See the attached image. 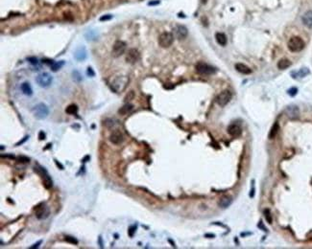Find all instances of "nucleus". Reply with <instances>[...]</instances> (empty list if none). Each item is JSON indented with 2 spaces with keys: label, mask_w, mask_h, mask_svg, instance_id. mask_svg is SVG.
Masks as SVG:
<instances>
[{
  "label": "nucleus",
  "mask_w": 312,
  "mask_h": 249,
  "mask_svg": "<svg viewBox=\"0 0 312 249\" xmlns=\"http://www.w3.org/2000/svg\"><path fill=\"white\" fill-rule=\"evenodd\" d=\"M34 116L39 119V120H43V119H45L47 117V115L49 114V109L48 106L45 105L43 103H40L39 105L35 106L33 110H32Z\"/></svg>",
  "instance_id": "1"
},
{
  "label": "nucleus",
  "mask_w": 312,
  "mask_h": 249,
  "mask_svg": "<svg viewBox=\"0 0 312 249\" xmlns=\"http://www.w3.org/2000/svg\"><path fill=\"white\" fill-rule=\"evenodd\" d=\"M288 48L291 52H300L304 48V41L299 37H293L288 41Z\"/></svg>",
  "instance_id": "2"
},
{
  "label": "nucleus",
  "mask_w": 312,
  "mask_h": 249,
  "mask_svg": "<svg viewBox=\"0 0 312 249\" xmlns=\"http://www.w3.org/2000/svg\"><path fill=\"white\" fill-rule=\"evenodd\" d=\"M196 71L198 72L199 74L201 75H205V76H209V75H212L215 73V68L214 67L210 66V64L205 63V62H198L195 66Z\"/></svg>",
  "instance_id": "3"
},
{
  "label": "nucleus",
  "mask_w": 312,
  "mask_h": 249,
  "mask_svg": "<svg viewBox=\"0 0 312 249\" xmlns=\"http://www.w3.org/2000/svg\"><path fill=\"white\" fill-rule=\"evenodd\" d=\"M174 41V35L168 33V32H164L159 37V46H162V48H168L172 45Z\"/></svg>",
  "instance_id": "4"
},
{
  "label": "nucleus",
  "mask_w": 312,
  "mask_h": 249,
  "mask_svg": "<svg viewBox=\"0 0 312 249\" xmlns=\"http://www.w3.org/2000/svg\"><path fill=\"white\" fill-rule=\"evenodd\" d=\"M52 77L48 73H41L39 74L37 78H36V81L40 87H48L52 84Z\"/></svg>",
  "instance_id": "5"
},
{
  "label": "nucleus",
  "mask_w": 312,
  "mask_h": 249,
  "mask_svg": "<svg viewBox=\"0 0 312 249\" xmlns=\"http://www.w3.org/2000/svg\"><path fill=\"white\" fill-rule=\"evenodd\" d=\"M232 92L230 90H225L221 92L219 95L216 97V103L219 105L220 106H225L226 105H228V103L232 100Z\"/></svg>",
  "instance_id": "6"
},
{
  "label": "nucleus",
  "mask_w": 312,
  "mask_h": 249,
  "mask_svg": "<svg viewBox=\"0 0 312 249\" xmlns=\"http://www.w3.org/2000/svg\"><path fill=\"white\" fill-rule=\"evenodd\" d=\"M125 51H126V43H125L124 41L117 40V41H115V43L113 44L112 54L113 57L118 58V57H120L121 55L124 54Z\"/></svg>",
  "instance_id": "7"
},
{
  "label": "nucleus",
  "mask_w": 312,
  "mask_h": 249,
  "mask_svg": "<svg viewBox=\"0 0 312 249\" xmlns=\"http://www.w3.org/2000/svg\"><path fill=\"white\" fill-rule=\"evenodd\" d=\"M127 84V78L125 77H117L116 79H114L113 81L112 82V88L115 91L119 92L122 91Z\"/></svg>",
  "instance_id": "8"
},
{
  "label": "nucleus",
  "mask_w": 312,
  "mask_h": 249,
  "mask_svg": "<svg viewBox=\"0 0 312 249\" xmlns=\"http://www.w3.org/2000/svg\"><path fill=\"white\" fill-rule=\"evenodd\" d=\"M173 31L175 37L180 40L184 39L187 37V35H188V31H187L186 27L184 25H177Z\"/></svg>",
  "instance_id": "9"
},
{
  "label": "nucleus",
  "mask_w": 312,
  "mask_h": 249,
  "mask_svg": "<svg viewBox=\"0 0 312 249\" xmlns=\"http://www.w3.org/2000/svg\"><path fill=\"white\" fill-rule=\"evenodd\" d=\"M140 58V55H139V52L137 50V49H130L128 51V53L126 55V61L128 62V63H131V64H134V63H136L137 61H138Z\"/></svg>",
  "instance_id": "10"
},
{
  "label": "nucleus",
  "mask_w": 312,
  "mask_h": 249,
  "mask_svg": "<svg viewBox=\"0 0 312 249\" xmlns=\"http://www.w3.org/2000/svg\"><path fill=\"white\" fill-rule=\"evenodd\" d=\"M48 215H49V209L48 207L45 206L44 204H40L36 208V217H37L39 220H44L48 217Z\"/></svg>",
  "instance_id": "11"
},
{
  "label": "nucleus",
  "mask_w": 312,
  "mask_h": 249,
  "mask_svg": "<svg viewBox=\"0 0 312 249\" xmlns=\"http://www.w3.org/2000/svg\"><path fill=\"white\" fill-rule=\"evenodd\" d=\"M110 141L114 145L121 144L124 141V136H123L122 132L120 131H118V129L113 131L110 135Z\"/></svg>",
  "instance_id": "12"
},
{
  "label": "nucleus",
  "mask_w": 312,
  "mask_h": 249,
  "mask_svg": "<svg viewBox=\"0 0 312 249\" xmlns=\"http://www.w3.org/2000/svg\"><path fill=\"white\" fill-rule=\"evenodd\" d=\"M87 57V52L85 46H79L74 52V58L78 61H84Z\"/></svg>",
  "instance_id": "13"
},
{
  "label": "nucleus",
  "mask_w": 312,
  "mask_h": 249,
  "mask_svg": "<svg viewBox=\"0 0 312 249\" xmlns=\"http://www.w3.org/2000/svg\"><path fill=\"white\" fill-rule=\"evenodd\" d=\"M228 132L230 135H232L233 137H238V136H240L242 131H241V128H240L239 124H232L231 126L228 128Z\"/></svg>",
  "instance_id": "14"
},
{
  "label": "nucleus",
  "mask_w": 312,
  "mask_h": 249,
  "mask_svg": "<svg viewBox=\"0 0 312 249\" xmlns=\"http://www.w3.org/2000/svg\"><path fill=\"white\" fill-rule=\"evenodd\" d=\"M286 115L291 119H296L299 116V108L297 106H289L285 109Z\"/></svg>",
  "instance_id": "15"
},
{
  "label": "nucleus",
  "mask_w": 312,
  "mask_h": 249,
  "mask_svg": "<svg viewBox=\"0 0 312 249\" xmlns=\"http://www.w3.org/2000/svg\"><path fill=\"white\" fill-rule=\"evenodd\" d=\"M303 22L308 28H312V11H307L303 15Z\"/></svg>",
  "instance_id": "16"
},
{
  "label": "nucleus",
  "mask_w": 312,
  "mask_h": 249,
  "mask_svg": "<svg viewBox=\"0 0 312 249\" xmlns=\"http://www.w3.org/2000/svg\"><path fill=\"white\" fill-rule=\"evenodd\" d=\"M235 69H236L238 72H240V73L245 74V75H248V74H251V73H252V70L250 69L247 65L243 64V63H237V64H235Z\"/></svg>",
  "instance_id": "17"
},
{
  "label": "nucleus",
  "mask_w": 312,
  "mask_h": 249,
  "mask_svg": "<svg viewBox=\"0 0 312 249\" xmlns=\"http://www.w3.org/2000/svg\"><path fill=\"white\" fill-rule=\"evenodd\" d=\"M133 108H134L133 105H131V103H126V105H124L122 107L119 108L118 113L120 114V115H126V114H128L129 112H131L133 110Z\"/></svg>",
  "instance_id": "18"
},
{
  "label": "nucleus",
  "mask_w": 312,
  "mask_h": 249,
  "mask_svg": "<svg viewBox=\"0 0 312 249\" xmlns=\"http://www.w3.org/2000/svg\"><path fill=\"white\" fill-rule=\"evenodd\" d=\"M215 38H216V41L218 42V44H220L221 46H225L227 44V37L225 35V34L217 33L215 35Z\"/></svg>",
  "instance_id": "19"
},
{
  "label": "nucleus",
  "mask_w": 312,
  "mask_h": 249,
  "mask_svg": "<svg viewBox=\"0 0 312 249\" xmlns=\"http://www.w3.org/2000/svg\"><path fill=\"white\" fill-rule=\"evenodd\" d=\"M21 90L22 92L24 93V94L26 96H32L33 94V90H32V88H31L30 85H29V82H23V84L21 85Z\"/></svg>",
  "instance_id": "20"
},
{
  "label": "nucleus",
  "mask_w": 312,
  "mask_h": 249,
  "mask_svg": "<svg viewBox=\"0 0 312 249\" xmlns=\"http://www.w3.org/2000/svg\"><path fill=\"white\" fill-rule=\"evenodd\" d=\"M290 65H291V61L287 59H282L278 62V67L280 70L286 69L288 67H290Z\"/></svg>",
  "instance_id": "21"
},
{
  "label": "nucleus",
  "mask_w": 312,
  "mask_h": 249,
  "mask_svg": "<svg viewBox=\"0 0 312 249\" xmlns=\"http://www.w3.org/2000/svg\"><path fill=\"white\" fill-rule=\"evenodd\" d=\"M232 203V198L230 196H223L219 201V206L222 208H227L228 206H230Z\"/></svg>",
  "instance_id": "22"
},
{
  "label": "nucleus",
  "mask_w": 312,
  "mask_h": 249,
  "mask_svg": "<svg viewBox=\"0 0 312 249\" xmlns=\"http://www.w3.org/2000/svg\"><path fill=\"white\" fill-rule=\"evenodd\" d=\"M43 186L45 187V189H50L52 185H53V182H52V179L50 178V176L48 175V174H46L45 175L43 176Z\"/></svg>",
  "instance_id": "23"
},
{
  "label": "nucleus",
  "mask_w": 312,
  "mask_h": 249,
  "mask_svg": "<svg viewBox=\"0 0 312 249\" xmlns=\"http://www.w3.org/2000/svg\"><path fill=\"white\" fill-rule=\"evenodd\" d=\"M279 124H278V123H275L274 126H273L272 128H271V131H270V133H269V138H270V139H274L276 136H277L278 131H279Z\"/></svg>",
  "instance_id": "24"
},
{
  "label": "nucleus",
  "mask_w": 312,
  "mask_h": 249,
  "mask_svg": "<svg viewBox=\"0 0 312 249\" xmlns=\"http://www.w3.org/2000/svg\"><path fill=\"white\" fill-rule=\"evenodd\" d=\"M64 64H65V61H64V60H61V61H54L53 63H52V64L50 65V67H51L52 71L56 72V71L60 70V69L61 68V66L64 65Z\"/></svg>",
  "instance_id": "25"
},
{
  "label": "nucleus",
  "mask_w": 312,
  "mask_h": 249,
  "mask_svg": "<svg viewBox=\"0 0 312 249\" xmlns=\"http://www.w3.org/2000/svg\"><path fill=\"white\" fill-rule=\"evenodd\" d=\"M65 112L67 114H70V115H74V114H77L78 112V106L76 105H70L66 107Z\"/></svg>",
  "instance_id": "26"
},
{
  "label": "nucleus",
  "mask_w": 312,
  "mask_h": 249,
  "mask_svg": "<svg viewBox=\"0 0 312 249\" xmlns=\"http://www.w3.org/2000/svg\"><path fill=\"white\" fill-rule=\"evenodd\" d=\"M104 126H106L108 128H112L115 126V120H113V119H106L104 121Z\"/></svg>",
  "instance_id": "27"
},
{
  "label": "nucleus",
  "mask_w": 312,
  "mask_h": 249,
  "mask_svg": "<svg viewBox=\"0 0 312 249\" xmlns=\"http://www.w3.org/2000/svg\"><path fill=\"white\" fill-rule=\"evenodd\" d=\"M65 241L67 242L71 243V244H78V241L76 240L75 238L70 237V236H65Z\"/></svg>",
  "instance_id": "28"
},
{
  "label": "nucleus",
  "mask_w": 312,
  "mask_h": 249,
  "mask_svg": "<svg viewBox=\"0 0 312 249\" xmlns=\"http://www.w3.org/2000/svg\"><path fill=\"white\" fill-rule=\"evenodd\" d=\"M86 38H87V39H88V40L94 39V38H96V34H95L94 32H93V31H90V32H87V33L86 34Z\"/></svg>",
  "instance_id": "29"
},
{
  "label": "nucleus",
  "mask_w": 312,
  "mask_h": 249,
  "mask_svg": "<svg viewBox=\"0 0 312 249\" xmlns=\"http://www.w3.org/2000/svg\"><path fill=\"white\" fill-rule=\"evenodd\" d=\"M72 75H73V80L77 82H79L82 81V77L80 75V73L78 71H73V73H72Z\"/></svg>",
  "instance_id": "30"
},
{
  "label": "nucleus",
  "mask_w": 312,
  "mask_h": 249,
  "mask_svg": "<svg viewBox=\"0 0 312 249\" xmlns=\"http://www.w3.org/2000/svg\"><path fill=\"white\" fill-rule=\"evenodd\" d=\"M297 73H298L299 77H301V78H304V76H306V75H307V74L309 73V71L307 70V68H301L300 71H298V72H297Z\"/></svg>",
  "instance_id": "31"
},
{
  "label": "nucleus",
  "mask_w": 312,
  "mask_h": 249,
  "mask_svg": "<svg viewBox=\"0 0 312 249\" xmlns=\"http://www.w3.org/2000/svg\"><path fill=\"white\" fill-rule=\"evenodd\" d=\"M134 91H130V92H128V94L126 95V97H125V102L132 101V100H134Z\"/></svg>",
  "instance_id": "32"
},
{
  "label": "nucleus",
  "mask_w": 312,
  "mask_h": 249,
  "mask_svg": "<svg viewBox=\"0 0 312 249\" xmlns=\"http://www.w3.org/2000/svg\"><path fill=\"white\" fill-rule=\"evenodd\" d=\"M17 160H18V162H20V163H29L30 158L27 157V156H24V155H20V156L17 157Z\"/></svg>",
  "instance_id": "33"
},
{
  "label": "nucleus",
  "mask_w": 312,
  "mask_h": 249,
  "mask_svg": "<svg viewBox=\"0 0 312 249\" xmlns=\"http://www.w3.org/2000/svg\"><path fill=\"white\" fill-rule=\"evenodd\" d=\"M264 215H265V217H266V220L269 223H272V217H271V214H270V211L266 209L264 211Z\"/></svg>",
  "instance_id": "34"
},
{
  "label": "nucleus",
  "mask_w": 312,
  "mask_h": 249,
  "mask_svg": "<svg viewBox=\"0 0 312 249\" xmlns=\"http://www.w3.org/2000/svg\"><path fill=\"white\" fill-rule=\"evenodd\" d=\"M27 60L30 62L31 64H34V65L38 64V62H39L38 59H37V58H35V57H29V58L27 59Z\"/></svg>",
  "instance_id": "35"
},
{
  "label": "nucleus",
  "mask_w": 312,
  "mask_h": 249,
  "mask_svg": "<svg viewBox=\"0 0 312 249\" xmlns=\"http://www.w3.org/2000/svg\"><path fill=\"white\" fill-rule=\"evenodd\" d=\"M297 92H298V89L296 87H292V88H290V89L288 90V94L290 96H295L296 94H297Z\"/></svg>",
  "instance_id": "36"
},
{
  "label": "nucleus",
  "mask_w": 312,
  "mask_h": 249,
  "mask_svg": "<svg viewBox=\"0 0 312 249\" xmlns=\"http://www.w3.org/2000/svg\"><path fill=\"white\" fill-rule=\"evenodd\" d=\"M137 230V226H131L130 227V229H129V235L130 237H133L134 234V232H136Z\"/></svg>",
  "instance_id": "37"
},
{
  "label": "nucleus",
  "mask_w": 312,
  "mask_h": 249,
  "mask_svg": "<svg viewBox=\"0 0 312 249\" xmlns=\"http://www.w3.org/2000/svg\"><path fill=\"white\" fill-rule=\"evenodd\" d=\"M112 17V15H111V14H106V15H104V17H100V20H101V21H106V20H110Z\"/></svg>",
  "instance_id": "38"
},
{
  "label": "nucleus",
  "mask_w": 312,
  "mask_h": 249,
  "mask_svg": "<svg viewBox=\"0 0 312 249\" xmlns=\"http://www.w3.org/2000/svg\"><path fill=\"white\" fill-rule=\"evenodd\" d=\"M87 75L90 76V77H94L95 76V73H94V71H93V69L91 68V67H88L87 68Z\"/></svg>",
  "instance_id": "39"
},
{
  "label": "nucleus",
  "mask_w": 312,
  "mask_h": 249,
  "mask_svg": "<svg viewBox=\"0 0 312 249\" xmlns=\"http://www.w3.org/2000/svg\"><path fill=\"white\" fill-rule=\"evenodd\" d=\"M39 140H44L45 139V133L43 131H39Z\"/></svg>",
  "instance_id": "40"
},
{
  "label": "nucleus",
  "mask_w": 312,
  "mask_h": 249,
  "mask_svg": "<svg viewBox=\"0 0 312 249\" xmlns=\"http://www.w3.org/2000/svg\"><path fill=\"white\" fill-rule=\"evenodd\" d=\"M28 138H29V136H25L22 140H21V141H19L18 143H17V145H15V146H19V145H21V144H23L25 141H26V140H28Z\"/></svg>",
  "instance_id": "41"
},
{
  "label": "nucleus",
  "mask_w": 312,
  "mask_h": 249,
  "mask_svg": "<svg viewBox=\"0 0 312 249\" xmlns=\"http://www.w3.org/2000/svg\"><path fill=\"white\" fill-rule=\"evenodd\" d=\"M39 244H41V241H38L37 243H35V244H34V245H32V246H31L30 248H31V249H33V248H38V247L39 246Z\"/></svg>",
  "instance_id": "42"
},
{
  "label": "nucleus",
  "mask_w": 312,
  "mask_h": 249,
  "mask_svg": "<svg viewBox=\"0 0 312 249\" xmlns=\"http://www.w3.org/2000/svg\"><path fill=\"white\" fill-rule=\"evenodd\" d=\"M54 161H55L56 165H57V166H58V167H60V169H61V170H64V166H62V165H61V163H59L58 161H57V160H54Z\"/></svg>",
  "instance_id": "43"
},
{
  "label": "nucleus",
  "mask_w": 312,
  "mask_h": 249,
  "mask_svg": "<svg viewBox=\"0 0 312 249\" xmlns=\"http://www.w3.org/2000/svg\"><path fill=\"white\" fill-rule=\"evenodd\" d=\"M157 4H159V1L158 0V1H153V2H149V5H157Z\"/></svg>",
  "instance_id": "44"
},
{
  "label": "nucleus",
  "mask_w": 312,
  "mask_h": 249,
  "mask_svg": "<svg viewBox=\"0 0 312 249\" xmlns=\"http://www.w3.org/2000/svg\"><path fill=\"white\" fill-rule=\"evenodd\" d=\"M99 244H100V247H103V243H102V237H99Z\"/></svg>",
  "instance_id": "45"
},
{
  "label": "nucleus",
  "mask_w": 312,
  "mask_h": 249,
  "mask_svg": "<svg viewBox=\"0 0 312 249\" xmlns=\"http://www.w3.org/2000/svg\"><path fill=\"white\" fill-rule=\"evenodd\" d=\"M201 2H202L203 4H206V3L207 2V0H201Z\"/></svg>",
  "instance_id": "46"
}]
</instances>
